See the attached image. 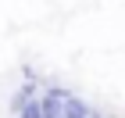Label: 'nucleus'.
<instances>
[{
  "mask_svg": "<svg viewBox=\"0 0 125 118\" xmlns=\"http://www.w3.org/2000/svg\"><path fill=\"white\" fill-rule=\"evenodd\" d=\"M21 118H47V107H43L39 100H32V104H25V111H21Z\"/></svg>",
  "mask_w": 125,
  "mask_h": 118,
  "instance_id": "obj_1",
  "label": "nucleus"
}]
</instances>
